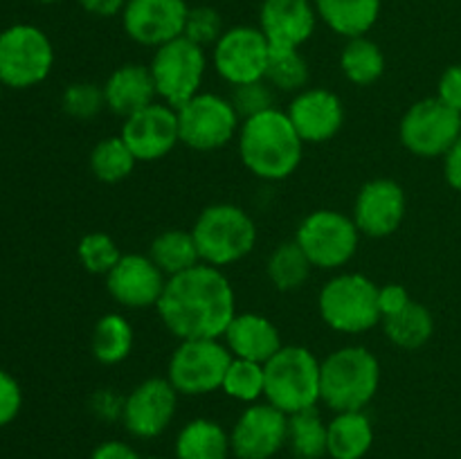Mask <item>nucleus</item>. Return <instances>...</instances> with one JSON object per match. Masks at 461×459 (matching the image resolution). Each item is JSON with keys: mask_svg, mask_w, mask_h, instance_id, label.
I'll return each instance as SVG.
<instances>
[{"mask_svg": "<svg viewBox=\"0 0 461 459\" xmlns=\"http://www.w3.org/2000/svg\"><path fill=\"white\" fill-rule=\"evenodd\" d=\"M156 310L167 331L178 340H221L239 313L237 295L228 274L207 264L167 277Z\"/></svg>", "mask_w": 461, "mask_h": 459, "instance_id": "f257e3e1", "label": "nucleus"}, {"mask_svg": "<svg viewBox=\"0 0 461 459\" xmlns=\"http://www.w3.org/2000/svg\"><path fill=\"white\" fill-rule=\"evenodd\" d=\"M304 147L288 112L277 106L241 120L239 126V158L252 176L266 183L291 178L300 169Z\"/></svg>", "mask_w": 461, "mask_h": 459, "instance_id": "f03ea898", "label": "nucleus"}, {"mask_svg": "<svg viewBox=\"0 0 461 459\" xmlns=\"http://www.w3.org/2000/svg\"><path fill=\"white\" fill-rule=\"evenodd\" d=\"M381 387V363L363 345H345L320 360V403L336 412L365 410Z\"/></svg>", "mask_w": 461, "mask_h": 459, "instance_id": "7ed1b4c3", "label": "nucleus"}, {"mask_svg": "<svg viewBox=\"0 0 461 459\" xmlns=\"http://www.w3.org/2000/svg\"><path fill=\"white\" fill-rule=\"evenodd\" d=\"M201 264L228 268L246 259L257 246V225L250 212L234 202H214L192 225Z\"/></svg>", "mask_w": 461, "mask_h": 459, "instance_id": "20e7f679", "label": "nucleus"}, {"mask_svg": "<svg viewBox=\"0 0 461 459\" xmlns=\"http://www.w3.org/2000/svg\"><path fill=\"white\" fill-rule=\"evenodd\" d=\"M264 400L286 417L320 405V358L302 345H284L264 364Z\"/></svg>", "mask_w": 461, "mask_h": 459, "instance_id": "39448f33", "label": "nucleus"}, {"mask_svg": "<svg viewBox=\"0 0 461 459\" xmlns=\"http://www.w3.org/2000/svg\"><path fill=\"white\" fill-rule=\"evenodd\" d=\"M318 310L329 328L360 336L381 324L378 286L363 273H338L320 288Z\"/></svg>", "mask_w": 461, "mask_h": 459, "instance_id": "423d86ee", "label": "nucleus"}, {"mask_svg": "<svg viewBox=\"0 0 461 459\" xmlns=\"http://www.w3.org/2000/svg\"><path fill=\"white\" fill-rule=\"evenodd\" d=\"M360 230L354 219L338 210H313L300 220L295 243L302 248L313 268L340 270L356 256L360 246Z\"/></svg>", "mask_w": 461, "mask_h": 459, "instance_id": "0eeeda50", "label": "nucleus"}, {"mask_svg": "<svg viewBox=\"0 0 461 459\" xmlns=\"http://www.w3.org/2000/svg\"><path fill=\"white\" fill-rule=\"evenodd\" d=\"M149 70L156 84L158 99L169 104L171 108H180L203 90L207 52L187 36H178L153 50Z\"/></svg>", "mask_w": 461, "mask_h": 459, "instance_id": "6e6552de", "label": "nucleus"}, {"mask_svg": "<svg viewBox=\"0 0 461 459\" xmlns=\"http://www.w3.org/2000/svg\"><path fill=\"white\" fill-rule=\"evenodd\" d=\"M54 68V45L41 27L16 22L0 32V81L14 90L43 84Z\"/></svg>", "mask_w": 461, "mask_h": 459, "instance_id": "1a4fd4ad", "label": "nucleus"}, {"mask_svg": "<svg viewBox=\"0 0 461 459\" xmlns=\"http://www.w3.org/2000/svg\"><path fill=\"white\" fill-rule=\"evenodd\" d=\"M234 356L223 340H178L167 363V381L180 396H205L221 390Z\"/></svg>", "mask_w": 461, "mask_h": 459, "instance_id": "9d476101", "label": "nucleus"}, {"mask_svg": "<svg viewBox=\"0 0 461 459\" xmlns=\"http://www.w3.org/2000/svg\"><path fill=\"white\" fill-rule=\"evenodd\" d=\"M178 112L180 144L192 151L210 153L228 147L239 133L241 117L234 111L230 97L216 93H198Z\"/></svg>", "mask_w": 461, "mask_h": 459, "instance_id": "9b49d317", "label": "nucleus"}, {"mask_svg": "<svg viewBox=\"0 0 461 459\" xmlns=\"http://www.w3.org/2000/svg\"><path fill=\"white\" fill-rule=\"evenodd\" d=\"M461 135V112L441 99L414 102L399 122V140L417 158H444Z\"/></svg>", "mask_w": 461, "mask_h": 459, "instance_id": "f8f14e48", "label": "nucleus"}, {"mask_svg": "<svg viewBox=\"0 0 461 459\" xmlns=\"http://www.w3.org/2000/svg\"><path fill=\"white\" fill-rule=\"evenodd\" d=\"M270 43L257 25L225 27L212 45V63L225 84L241 86L266 79Z\"/></svg>", "mask_w": 461, "mask_h": 459, "instance_id": "ddd939ff", "label": "nucleus"}, {"mask_svg": "<svg viewBox=\"0 0 461 459\" xmlns=\"http://www.w3.org/2000/svg\"><path fill=\"white\" fill-rule=\"evenodd\" d=\"M180 394L169 381L160 376H151L138 382L124 396L122 423L126 432L135 439H156L174 423L178 412Z\"/></svg>", "mask_w": 461, "mask_h": 459, "instance_id": "4468645a", "label": "nucleus"}, {"mask_svg": "<svg viewBox=\"0 0 461 459\" xmlns=\"http://www.w3.org/2000/svg\"><path fill=\"white\" fill-rule=\"evenodd\" d=\"M286 441L288 417L268 400L246 405L230 430V444L237 459H273Z\"/></svg>", "mask_w": 461, "mask_h": 459, "instance_id": "2eb2a0df", "label": "nucleus"}, {"mask_svg": "<svg viewBox=\"0 0 461 459\" xmlns=\"http://www.w3.org/2000/svg\"><path fill=\"white\" fill-rule=\"evenodd\" d=\"M187 14V0H129L120 18L133 43L156 50L185 34Z\"/></svg>", "mask_w": 461, "mask_h": 459, "instance_id": "dca6fc26", "label": "nucleus"}, {"mask_svg": "<svg viewBox=\"0 0 461 459\" xmlns=\"http://www.w3.org/2000/svg\"><path fill=\"white\" fill-rule=\"evenodd\" d=\"M120 135L138 162H158L180 144L178 112L158 99L151 106L126 117Z\"/></svg>", "mask_w": 461, "mask_h": 459, "instance_id": "f3484780", "label": "nucleus"}, {"mask_svg": "<svg viewBox=\"0 0 461 459\" xmlns=\"http://www.w3.org/2000/svg\"><path fill=\"white\" fill-rule=\"evenodd\" d=\"M408 210L403 187L392 178L367 180L358 189L351 210L356 228L363 237L385 238L401 228Z\"/></svg>", "mask_w": 461, "mask_h": 459, "instance_id": "a211bd4d", "label": "nucleus"}, {"mask_svg": "<svg viewBox=\"0 0 461 459\" xmlns=\"http://www.w3.org/2000/svg\"><path fill=\"white\" fill-rule=\"evenodd\" d=\"M167 286V274L149 255H122L115 268L106 274V291L120 306L131 310L156 309Z\"/></svg>", "mask_w": 461, "mask_h": 459, "instance_id": "6ab92c4d", "label": "nucleus"}, {"mask_svg": "<svg viewBox=\"0 0 461 459\" xmlns=\"http://www.w3.org/2000/svg\"><path fill=\"white\" fill-rule=\"evenodd\" d=\"M286 112L304 144L329 142L340 133L345 124L342 99L329 88L300 90L293 94Z\"/></svg>", "mask_w": 461, "mask_h": 459, "instance_id": "aec40b11", "label": "nucleus"}, {"mask_svg": "<svg viewBox=\"0 0 461 459\" xmlns=\"http://www.w3.org/2000/svg\"><path fill=\"white\" fill-rule=\"evenodd\" d=\"M320 18L313 0H261L259 30L270 48H297L315 34Z\"/></svg>", "mask_w": 461, "mask_h": 459, "instance_id": "412c9836", "label": "nucleus"}, {"mask_svg": "<svg viewBox=\"0 0 461 459\" xmlns=\"http://www.w3.org/2000/svg\"><path fill=\"white\" fill-rule=\"evenodd\" d=\"M221 340L234 358L259 364L268 363L284 346L279 328L261 313H237Z\"/></svg>", "mask_w": 461, "mask_h": 459, "instance_id": "4be33fe9", "label": "nucleus"}, {"mask_svg": "<svg viewBox=\"0 0 461 459\" xmlns=\"http://www.w3.org/2000/svg\"><path fill=\"white\" fill-rule=\"evenodd\" d=\"M102 88L104 99H106V108L113 115L122 117V120H126V117L135 115L142 108L158 102L151 70L144 63H124V66H117L106 76Z\"/></svg>", "mask_w": 461, "mask_h": 459, "instance_id": "5701e85b", "label": "nucleus"}, {"mask_svg": "<svg viewBox=\"0 0 461 459\" xmlns=\"http://www.w3.org/2000/svg\"><path fill=\"white\" fill-rule=\"evenodd\" d=\"M320 22L342 39L367 36L381 18L383 0H313Z\"/></svg>", "mask_w": 461, "mask_h": 459, "instance_id": "b1692460", "label": "nucleus"}, {"mask_svg": "<svg viewBox=\"0 0 461 459\" xmlns=\"http://www.w3.org/2000/svg\"><path fill=\"white\" fill-rule=\"evenodd\" d=\"M376 432L365 410L336 412L327 421V457L331 459H363L372 450Z\"/></svg>", "mask_w": 461, "mask_h": 459, "instance_id": "393cba45", "label": "nucleus"}, {"mask_svg": "<svg viewBox=\"0 0 461 459\" xmlns=\"http://www.w3.org/2000/svg\"><path fill=\"white\" fill-rule=\"evenodd\" d=\"M230 430L214 418H192L176 435L174 459H230Z\"/></svg>", "mask_w": 461, "mask_h": 459, "instance_id": "a878e982", "label": "nucleus"}, {"mask_svg": "<svg viewBox=\"0 0 461 459\" xmlns=\"http://www.w3.org/2000/svg\"><path fill=\"white\" fill-rule=\"evenodd\" d=\"M135 333L129 320L122 313H106L95 322L93 336H90V351L99 364L124 363L133 351Z\"/></svg>", "mask_w": 461, "mask_h": 459, "instance_id": "bb28decb", "label": "nucleus"}, {"mask_svg": "<svg viewBox=\"0 0 461 459\" xmlns=\"http://www.w3.org/2000/svg\"><path fill=\"white\" fill-rule=\"evenodd\" d=\"M340 70L349 84L367 88L376 84L385 72V54L381 45L372 40L369 36H356L347 39L345 48L340 50Z\"/></svg>", "mask_w": 461, "mask_h": 459, "instance_id": "cd10ccee", "label": "nucleus"}, {"mask_svg": "<svg viewBox=\"0 0 461 459\" xmlns=\"http://www.w3.org/2000/svg\"><path fill=\"white\" fill-rule=\"evenodd\" d=\"M149 256L167 277H174L201 264L192 230L180 228H169L158 234L149 246Z\"/></svg>", "mask_w": 461, "mask_h": 459, "instance_id": "c85d7f7f", "label": "nucleus"}, {"mask_svg": "<svg viewBox=\"0 0 461 459\" xmlns=\"http://www.w3.org/2000/svg\"><path fill=\"white\" fill-rule=\"evenodd\" d=\"M381 324L387 340L399 349L408 351L421 349L423 345L430 342L432 333H435V318H432L430 309L414 300L401 313L381 320Z\"/></svg>", "mask_w": 461, "mask_h": 459, "instance_id": "c756f323", "label": "nucleus"}, {"mask_svg": "<svg viewBox=\"0 0 461 459\" xmlns=\"http://www.w3.org/2000/svg\"><path fill=\"white\" fill-rule=\"evenodd\" d=\"M311 270L313 266L306 259L295 238L277 243L266 261V274H268L270 284L282 292H293L304 286L311 277Z\"/></svg>", "mask_w": 461, "mask_h": 459, "instance_id": "7c9ffc66", "label": "nucleus"}, {"mask_svg": "<svg viewBox=\"0 0 461 459\" xmlns=\"http://www.w3.org/2000/svg\"><path fill=\"white\" fill-rule=\"evenodd\" d=\"M90 171L95 178L104 184H117L133 174L138 158L129 148V144L122 140V135H108L99 140L93 147L88 158Z\"/></svg>", "mask_w": 461, "mask_h": 459, "instance_id": "2f4dec72", "label": "nucleus"}, {"mask_svg": "<svg viewBox=\"0 0 461 459\" xmlns=\"http://www.w3.org/2000/svg\"><path fill=\"white\" fill-rule=\"evenodd\" d=\"M286 446L295 459L327 457V421L320 417L318 408L288 417Z\"/></svg>", "mask_w": 461, "mask_h": 459, "instance_id": "473e14b6", "label": "nucleus"}, {"mask_svg": "<svg viewBox=\"0 0 461 459\" xmlns=\"http://www.w3.org/2000/svg\"><path fill=\"white\" fill-rule=\"evenodd\" d=\"M309 61L297 48L273 50L270 48L268 70H266V81L273 86L277 93L297 94L309 84Z\"/></svg>", "mask_w": 461, "mask_h": 459, "instance_id": "72a5a7b5", "label": "nucleus"}, {"mask_svg": "<svg viewBox=\"0 0 461 459\" xmlns=\"http://www.w3.org/2000/svg\"><path fill=\"white\" fill-rule=\"evenodd\" d=\"M225 396L239 400V403H257L264 399L266 390V374L264 364L250 363V360L232 358L228 372L223 376V385H221Z\"/></svg>", "mask_w": 461, "mask_h": 459, "instance_id": "f704fd0d", "label": "nucleus"}, {"mask_svg": "<svg viewBox=\"0 0 461 459\" xmlns=\"http://www.w3.org/2000/svg\"><path fill=\"white\" fill-rule=\"evenodd\" d=\"M77 256L88 273L106 277L115 268L117 261L122 259V250L111 234L88 232L81 237L79 246H77Z\"/></svg>", "mask_w": 461, "mask_h": 459, "instance_id": "c9c22d12", "label": "nucleus"}, {"mask_svg": "<svg viewBox=\"0 0 461 459\" xmlns=\"http://www.w3.org/2000/svg\"><path fill=\"white\" fill-rule=\"evenodd\" d=\"M61 108L68 117L79 122H90L106 108L104 88L93 81H75L66 86L61 94Z\"/></svg>", "mask_w": 461, "mask_h": 459, "instance_id": "e433bc0d", "label": "nucleus"}, {"mask_svg": "<svg viewBox=\"0 0 461 459\" xmlns=\"http://www.w3.org/2000/svg\"><path fill=\"white\" fill-rule=\"evenodd\" d=\"M275 94H277V90H275L268 81L261 79L250 81V84L232 86L230 102H232L239 117H241V120H248V117L259 115V112L275 108Z\"/></svg>", "mask_w": 461, "mask_h": 459, "instance_id": "4c0bfd02", "label": "nucleus"}, {"mask_svg": "<svg viewBox=\"0 0 461 459\" xmlns=\"http://www.w3.org/2000/svg\"><path fill=\"white\" fill-rule=\"evenodd\" d=\"M225 32L223 18L210 4H196V7H189L187 22H185V34L189 40L198 43L201 48H212L216 40L221 39V34Z\"/></svg>", "mask_w": 461, "mask_h": 459, "instance_id": "58836bf2", "label": "nucleus"}, {"mask_svg": "<svg viewBox=\"0 0 461 459\" xmlns=\"http://www.w3.org/2000/svg\"><path fill=\"white\" fill-rule=\"evenodd\" d=\"M23 390L16 378L0 369V428L9 426L21 414Z\"/></svg>", "mask_w": 461, "mask_h": 459, "instance_id": "ea45409f", "label": "nucleus"}, {"mask_svg": "<svg viewBox=\"0 0 461 459\" xmlns=\"http://www.w3.org/2000/svg\"><path fill=\"white\" fill-rule=\"evenodd\" d=\"M412 297L403 284H385L378 286V310H381V320L392 318V315L401 313L405 306H410Z\"/></svg>", "mask_w": 461, "mask_h": 459, "instance_id": "a19ab883", "label": "nucleus"}, {"mask_svg": "<svg viewBox=\"0 0 461 459\" xmlns=\"http://www.w3.org/2000/svg\"><path fill=\"white\" fill-rule=\"evenodd\" d=\"M437 99L450 106L453 111L461 112V63L450 66L441 72L439 84H437Z\"/></svg>", "mask_w": 461, "mask_h": 459, "instance_id": "79ce46f5", "label": "nucleus"}, {"mask_svg": "<svg viewBox=\"0 0 461 459\" xmlns=\"http://www.w3.org/2000/svg\"><path fill=\"white\" fill-rule=\"evenodd\" d=\"M90 408L104 421H122V410H124V396L117 394L115 390H97L90 399Z\"/></svg>", "mask_w": 461, "mask_h": 459, "instance_id": "37998d69", "label": "nucleus"}, {"mask_svg": "<svg viewBox=\"0 0 461 459\" xmlns=\"http://www.w3.org/2000/svg\"><path fill=\"white\" fill-rule=\"evenodd\" d=\"M90 459H142L138 450L129 444V441L122 439H106L102 444L95 446V450L90 453Z\"/></svg>", "mask_w": 461, "mask_h": 459, "instance_id": "c03bdc74", "label": "nucleus"}, {"mask_svg": "<svg viewBox=\"0 0 461 459\" xmlns=\"http://www.w3.org/2000/svg\"><path fill=\"white\" fill-rule=\"evenodd\" d=\"M444 176L455 192H461V135L444 156Z\"/></svg>", "mask_w": 461, "mask_h": 459, "instance_id": "a18cd8bd", "label": "nucleus"}, {"mask_svg": "<svg viewBox=\"0 0 461 459\" xmlns=\"http://www.w3.org/2000/svg\"><path fill=\"white\" fill-rule=\"evenodd\" d=\"M79 7L84 9L86 14L90 16H97V18H113V16H120L124 4L129 0H77Z\"/></svg>", "mask_w": 461, "mask_h": 459, "instance_id": "49530a36", "label": "nucleus"}, {"mask_svg": "<svg viewBox=\"0 0 461 459\" xmlns=\"http://www.w3.org/2000/svg\"><path fill=\"white\" fill-rule=\"evenodd\" d=\"M36 3H43V4H54V3H61V0H36Z\"/></svg>", "mask_w": 461, "mask_h": 459, "instance_id": "de8ad7c7", "label": "nucleus"}, {"mask_svg": "<svg viewBox=\"0 0 461 459\" xmlns=\"http://www.w3.org/2000/svg\"><path fill=\"white\" fill-rule=\"evenodd\" d=\"M3 88H5V86H3V81H0V94H3Z\"/></svg>", "mask_w": 461, "mask_h": 459, "instance_id": "09e8293b", "label": "nucleus"}, {"mask_svg": "<svg viewBox=\"0 0 461 459\" xmlns=\"http://www.w3.org/2000/svg\"><path fill=\"white\" fill-rule=\"evenodd\" d=\"M142 459H165V457H142Z\"/></svg>", "mask_w": 461, "mask_h": 459, "instance_id": "8fccbe9b", "label": "nucleus"}, {"mask_svg": "<svg viewBox=\"0 0 461 459\" xmlns=\"http://www.w3.org/2000/svg\"><path fill=\"white\" fill-rule=\"evenodd\" d=\"M459 459H461V457H459Z\"/></svg>", "mask_w": 461, "mask_h": 459, "instance_id": "3c124183", "label": "nucleus"}]
</instances>
